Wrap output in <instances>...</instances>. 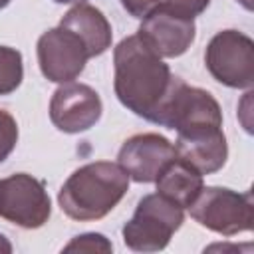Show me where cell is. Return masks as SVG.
<instances>
[{
	"label": "cell",
	"instance_id": "8992f818",
	"mask_svg": "<svg viewBox=\"0 0 254 254\" xmlns=\"http://www.w3.org/2000/svg\"><path fill=\"white\" fill-rule=\"evenodd\" d=\"M204 64L218 83L250 89L254 83V42L238 30H222L208 42Z\"/></svg>",
	"mask_w": 254,
	"mask_h": 254
},
{
	"label": "cell",
	"instance_id": "ffe728a7",
	"mask_svg": "<svg viewBox=\"0 0 254 254\" xmlns=\"http://www.w3.org/2000/svg\"><path fill=\"white\" fill-rule=\"evenodd\" d=\"M0 252H6V254L12 252V244L4 234H0Z\"/></svg>",
	"mask_w": 254,
	"mask_h": 254
},
{
	"label": "cell",
	"instance_id": "7c38bea8",
	"mask_svg": "<svg viewBox=\"0 0 254 254\" xmlns=\"http://www.w3.org/2000/svg\"><path fill=\"white\" fill-rule=\"evenodd\" d=\"M175 153L190 167H194L200 175H210L224 167L228 145L222 127L202 129L192 133H177Z\"/></svg>",
	"mask_w": 254,
	"mask_h": 254
},
{
	"label": "cell",
	"instance_id": "5b68a950",
	"mask_svg": "<svg viewBox=\"0 0 254 254\" xmlns=\"http://www.w3.org/2000/svg\"><path fill=\"white\" fill-rule=\"evenodd\" d=\"M252 208L250 190L236 192L224 187H202L190 202L189 212L200 226L222 236H234L252 230Z\"/></svg>",
	"mask_w": 254,
	"mask_h": 254
},
{
	"label": "cell",
	"instance_id": "d6986e66",
	"mask_svg": "<svg viewBox=\"0 0 254 254\" xmlns=\"http://www.w3.org/2000/svg\"><path fill=\"white\" fill-rule=\"evenodd\" d=\"M161 4V0H121V6L133 16L143 20L145 16H149L153 10H157Z\"/></svg>",
	"mask_w": 254,
	"mask_h": 254
},
{
	"label": "cell",
	"instance_id": "44dd1931",
	"mask_svg": "<svg viewBox=\"0 0 254 254\" xmlns=\"http://www.w3.org/2000/svg\"><path fill=\"white\" fill-rule=\"evenodd\" d=\"M54 2H58V4H83L85 0H54Z\"/></svg>",
	"mask_w": 254,
	"mask_h": 254
},
{
	"label": "cell",
	"instance_id": "277c9868",
	"mask_svg": "<svg viewBox=\"0 0 254 254\" xmlns=\"http://www.w3.org/2000/svg\"><path fill=\"white\" fill-rule=\"evenodd\" d=\"M151 123L175 129L177 133L218 129L222 127V111L218 101L206 89L190 87L175 75V81L157 107Z\"/></svg>",
	"mask_w": 254,
	"mask_h": 254
},
{
	"label": "cell",
	"instance_id": "7402d4cb",
	"mask_svg": "<svg viewBox=\"0 0 254 254\" xmlns=\"http://www.w3.org/2000/svg\"><path fill=\"white\" fill-rule=\"evenodd\" d=\"M246 10H252V0H238Z\"/></svg>",
	"mask_w": 254,
	"mask_h": 254
},
{
	"label": "cell",
	"instance_id": "3957f363",
	"mask_svg": "<svg viewBox=\"0 0 254 254\" xmlns=\"http://www.w3.org/2000/svg\"><path fill=\"white\" fill-rule=\"evenodd\" d=\"M185 208L161 192L145 194L123 224V242L135 252H159L167 248L173 234L185 220Z\"/></svg>",
	"mask_w": 254,
	"mask_h": 254
},
{
	"label": "cell",
	"instance_id": "52a82bcc",
	"mask_svg": "<svg viewBox=\"0 0 254 254\" xmlns=\"http://www.w3.org/2000/svg\"><path fill=\"white\" fill-rule=\"evenodd\" d=\"M52 202L44 181L16 173L0 181V216L20 228L34 230L48 222Z\"/></svg>",
	"mask_w": 254,
	"mask_h": 254
},
{
	"label": "cell",
	"instance_id": "4fadbf2b",
	"mask_svg": "<svg viewBox=\"0 0 254 254\" xmlns=\"http://www.w3.org/2000/svg\"><path fill=\"white\" fill-rule=\"evenodd\" d=\"M60 26L67 28L79 36L89 58L101 56L111 46V38H113L111 24L107 22V18L103 16L101 10H97L95 6H89L85 2L75 4L71 10H67L65 16L62 18Z\"/></svg>",
	"mask_w": 254,
	"mask_h": 254
},
{
	"label": "cell",
	"instance_id": "6da1fadb",
	"mask_svg": "<svg viewBox=\"0 0 254 254\" xmlns=\"http://www.w3.org/2000/svg\"><path fill=\"white\" fill-rule=\"evenodd\" d=\"M115 95L123 107L151 121L171 89L175 75L139 34L123 38L113 50Z\"/></svg>",
	"mask_w": 254,
	"mask_h": 254
},
{
	"label": "cell",
	"instance_id": "8fae6325",
	"mask_svg": "<svg viewBox=\"0 0 254 254\" xmlns=\"http://www.w3.org/2000/svg\"><path fill=\"white\" fill-rule=\"evenodd\" d=\"M137 34L159 58H179L194 42L196 26L194 20L179 18L163 8H157L141 20Z\"/></svg>",
	"mask_w": 254,
	"mask_h": 254
},
{
	"label": "cell",
	"instance_id": "ba28073f",
	"mask_svg": "<svg viewBox=\"0 0 254 254\" xmlns=\"http://www.w3.org/2000/svg\"><path fill=\"white\" fill-rule=\"evenodd\" d=\"M89 54L79 40L67 28H52L38 40V64L48 81L67 83L79 77Z\"/></svg>",
	"mask_w": 254,
	"mask_h": 254
},
{
	"label": "cell",
	"instance_id": "7a4b0ae2",
	"mask_svg": "<svg viewBox=\"0 0 254 254\" xmlns=\"http://www.w3.org/2000/svg\"><path fill=\"white\" fill-rule=\"evenodd\" d=\"M129 175L119 163L95 161L75 169L62 185L60 208L73 220H99L109 214L129 190Z\"/></svg>",
	"mask_w": 254,
	"mask_h": 254
},
{
	"label": "cell",
	"instance_id": "2e32d148",
	"mask_svg": "<svg viewBox=\"0 0 254 254\" xmlns=\"http://www.w3.org/2000/svg\"><path fill=\"white\" fill-rule=\"evenodd\" d=\"M65 252H111L113 244L99 232H85L64 246Z\"/></svg>",
	"mask_w": 254,
	"mask_h": 254
},
{
	"label": "cell",
	"instance_id": "9c48e42d",
	"mask_svg": "<svg viewBox=\"0 0 254 254\" xmlns=\"http://www.w3.org/2000/svg\"><path fill=\"white\" fill-rule=\"evenodd\" d=\"M103 105L97 91L85 83H62L50 101V119L64 133L91 129L101 117Z\"/></svg>",
	"mask_w": 254,
	"mask_h": 254
},
{
	"label": "cell",
	"instance_id": "5bb4252c",
	"mask_svg": "<svg viewBox=\"0 0 254 254\" xmlns=\"http://www.w3.org/2000/svg\"><path fill=\"white\" fill-rule=\"evenodd\" d=\"M155 185H157V192L171 198L183 208H189L190 202L200 192V189L204 187L202 175L194 167H190L187 161H183L181 157H175L161 171Z\"/></svg>",
	"mask_w": 254,
	"mask_h": 254
},
{
	"label": "cell",
	"instance_id": "30bf717a",
	"mask_svg": "<svg viewBox=\"0 0 254 254\" xmlns=\"http://www.w3.org/2000/svg\"><path fill=\"white\" fill-rule=\"evenodd\" d=\"M177 157L175 145L159 133L129 137L117 155V163L135 183H155L161 171Z\"/></svg>",
	"mask_w": 254,
	"mask_h": 254
},
{
	"label": "cell",
	"instance_id": "603a6c76",
	"mask_svg": "<svg viewBox=\"0 0 254 254\" xmlns=\"http://www.w3.org/2000/svg\"><path fill=\"white\" fill-rule=\"evenodd\" d=\"M8 4H10V0H0V10H2V8H6Z\"/></svg>",
	"mask_w": 254,
	"mask_h": 254
},
{
	"label": "cell",
	"instance_id": "ac0fdd59",
	"mask_svg": "<svg viewBox=\"0 0 254 254\" xmlns=\"http://www.w3.org/2000/svg\"><path fill=\"white\" fill-rule=\"evenodd\" d=\"M208 4H210V0H161L159 8L171 12L179 18L194 20L198 14H202L206 10Z\"/></svg>",
	"mask_w": 254,
	"mask_h": 254
},
{
	"label": "cell",
	"instance_id": "9a60e30c",
	"mask_svg": "<svg viewBox=\"0 0 254 254\" xmlns=\"http://www.w3.org/2000/svg\"><path fill=\"white\" fill-rule=\"evenodd\" d=\"M24 77L22 54L14 48L0 46V95L16 91Z\"/></svg>",
	"mask_w": 254,
	"mask_h": 254
},
{
	"label": "cell",
	"instance_id": "e0dca14e",
	"mask_svg": "<svg viewBox=\"0 0 254 254\" xmlns=\"http://www.w3.org/2000/svg\"><path fill=\"white\" fill-rule=\"evenodd\" d=\"M16 143H18V123L8 111L0 109V163L10 157Z\"/></svg>",
	"mask_w": 254,
	"mask_h": 254
}]
</instances>
